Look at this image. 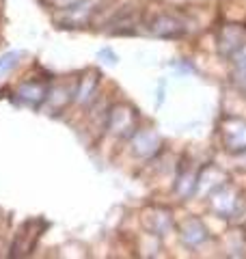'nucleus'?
<instances>
[{"label":"nucleus","instance_id":"obj_13","mask_svg":"<svg viewBox=\"0 0 246 259\" xmlns=\"http://www.w3.org/2000/svg\"><path fill=\"white\" fill-rule=\"evenodd\" d=\"M100 56H104V59H108V61H106V63H108V65H117V54H114L112 50H108V48H104V50L100 52Z\"/></svg>","mask_w":246,"mask_h":259},{"label":"nucleus","instance_id":"obj_8","mask_svg":"<svg viewBox=\"0 0 246 259\" xmlns=\"http://www.w3.org/2000/svg\"><path fill=\"white\" fill-rule=\"evenodd\" d=\"M227 46H231V50L229 52H240L242 48L246 46V35H244V30L240 28V26H227L225 30H223V35H220V48H225Z\"/></svg>","mask_w":246,"mask_h":259},{"label":"nucleus","instance_id":"obj_4","mask_svg":"<svg viewBox=\"0 0 246 259\" xmlns=\"http://www.w3.org/2000/svg\"><path fill=\"white\" fill-rule=\"evenodd\" d=\"M134 127V110L128 106H114L108 115V130L117 134H128Z\"/></svg>","mask_w":246,"mask_h":259},{"label":"nucleus","instance_id":"obj_5","mask_svg":"<svg viewBox=\"0 0 246 259\" xmlns=\"http://www.w3.org/2000/svg\"><path fill=\"white\" fill-rule=\"evenodd\" d=\"M160 147V139L158 134L151 132V130H141V132L132 134V151L136 153V156H151V153H155Z\"/></svg>","mask_w":246,"mask_h":259},{"label":"nucleus","instance_id":"obj_12","mask_svg":"<svg viewBox=\"0 0 246 259\" xmlns=\"http://www.w3.org/2000/svg\"><path fill=\"white\" fill-rule=\"evenodd\" d=\"M235 74L240 82H246V46L240 52H235Z\"/></svg>","mask_w":246,"mask_h":259},{"label":"nucleus","instance_id":"obj_11","mask_svg":"<svg viewBox=\"0 0 246 259\" xmlns=\"http://www.w3.org/2000/svg\"><path fill=\"white\" fill-rule=\"evenodd\" d=\"M22 59V52H5L0 56V80H3L9 71H13L18 67V63Z\"/></svg>","mask_w":246,"mask_h":259},{"label":"nucleus","instance_id":"obj_3","mask_svg":"<svg viewBox=\"0 0 246 259\" xmlns=\"http://www.w3.org/2000/svg\"><path fill=\"white\" fill-rule=\"evenodd\" d=\"M48 87L41 84V82H35V80H28V82L20 84L18 89V95L20 100L26 104V106H32V108H39L41 104H44L48 100Z\"/></svg>","mask_w":246,"mask_h":259},{"label":"nucleus","instance_id":"obj_7","mask_svg":"<svg viewBox=\"0 0 246 259\" xmlns=\"http://www.w3.org/2000/svg\"><path fill=\"white\" fill-rule=\"evenodd\" d=\"M182 240H184V244H188V246H199V244H203V242L208 240V231H205L203 223L196 221V218L186 221V225L182 227Z\"/></svg>","mask_w":246,"mask_h":259},{"label":"nucleus","instance_id":"obj_6","mask_svg":"<svg viewBox=\"0 0 246 259\" xmlns=\"http://www.w3.org/2000/svg\"><path fill=\"white\" fill-rule=\"evenodd\" d=\"M149 30L153 32V35H158V37H177V35H182V24H179L177 18H173V15H158L153 22H151V26Z\"/></svg>","mask_w":246,"mask_h":259},{"label":"nucleus","instance_id":"obj_1","mask_svg":"<svg viewBox=\"0 0 246 259\" xmlns=\"http://www.w3.org/2000/svg\"><path fill=\"white\" fill-rule=\"evenodd\" d=\"M223 141L229 151H246V121L233 119L223 125Z\"/></svg>","mask_w":246,"mask_h":259},{"label":"nucleus","instance_id":"obj_2","mask_svg":"<svg viewBox=\"0 0 246 259\" xmlns=\"http://www.w3.org/2000/svg\"><path fill=\"white\" fill-rule=\"evenodd\" d=\"M212 205H214L218 214L231 216L237 212V207H240V199H237V192L231 186H218L214 197H212Z\"/></svg>","mask_w":246,"mask_h":259},{"label":"nucleus","instance_id":"obj_9","mask_svg":"<svg viewBox=\"0 0 246 259\" xmlns=\"http://www.w3.org/2000/svg\"><path fill=\"white\" fill-rule=\"evenodd\" d=\"M153 221L151 218H147V229L155 236H164L167 231H171V227H173V218H171V212L167 209H153L151 212Z\"/></svg>","mask_w":246,"mask_h":259},{"label":"nucleus","instance_id":"obj_10","mask_svg":"<svg viewBox=\"0 0 246 259\" xmlns=\"http://www.w3.org/2000/svg\"><path fill=\"white\" fill-rule=\"evenodd\" d=\"M95 84H97V74H89L87 78H82L76 87V100L80 104H87L95 93Z\"/></svg>","mask_w":246,"mask_h":259}]
</instances>
